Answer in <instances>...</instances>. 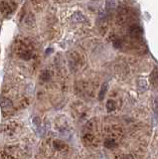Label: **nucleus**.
Here are the masks:
<instances>
[{"mask_svg": "<svg viewBox=\"0 0 158 159\" xmlns=\"http://www.w3.org/2000/svg\"><path fill=\"white\" fill-rule=\"evenodd\" d=\"M142 33H143L142 29L140 28L139 26H136V25L131 26L130 29H129V34L133 37V38H137V37L141 36Z\"/></svg>", "mask_w": 158, "mask_h": 159, "instance_id": "obj_1", "label": "nucleus"}, {"mask_svg": "<svg viewBox=\"0 0 158 159\" xmlns=\"http://www.w3.org/2000/svg\"><path fill=\"white\" fill-rule=\"evenodd\" d=\"M54 147L57 150H63L66 147V145H65V143L62 142V141L56 140V141H54Z\"/></svg>", "mask_w": 158, "mask_h": 159, "instance_id": "obj_4", "label": "nucleus"}, {"mask_svg": "<svg viewBox=\"0 0 158 159\" xmlns=\"http://www.w3.org/2000/svg\"><path fill=\"white\" fill-rule=\"evenodd\" d=\"M151 78H152V81L155 83V84H157L158 85V71H155L153 74L151 75Z\"/></svg>", "mask_w": 158, "mask_h": 159, "instance_id": "obj_8", "label": "nucleus"}, {"mask_svg": "<svg viewBox=\"0 0 158 159\" xmlns=\"http://www.w3.org/2000/svg\"><path fill=\"white\" fill-rule=\"evenodd\" d=\"M107 84L102 85L101 89V92H99V95H98V100H104V94L107 92Z\"/></svg>", "mask_w": 158, "mask_h": 159, "instance_id": "obj_5", "label": "nucleus"}, {"mask_svg": "<svg viewBox=\"0 0 158 159\" xmlns=\"http://www.w3.org/2000/svg\"><path fill=\"white\" fill-rule=\"evenodd\" d=\"M104 146L109 149L115 148V147H116V142L113 139H107L104 141Z\"/></svg>", "mask_w": 158, "mask_h": 159, "instance_id": "obj_3", "label": "nucleus"}, {"mask_svg": "<svg viewBox=\"0 0 158 159\" xmlns=\"http://www.w3.org/2000/svg\"><path fill=\"white\" fill-rule=\"evenodd\" d=\"M122 159H133V157L131 155H125Z\"/></svg>", "mask_w": 158, "mask_h": 159, "instance_id": "obj_10", "label": "nucleus"}, {"mask_svg": "<svg viewBox=\"0 0 158 159\" xmlns=\"http://www.w3.org/2000/svg\"><path fill=\"white\" fill-rule=\"evenodd\" d=\"M121 45H122V43H121V40H115V41H113V46L116 48V49H118V48H121Z\"/></svg>", "mask_w": 158, "mask_h": 159, "instance_id": "obj_9", "label": "nucleus"}, {"mask_svg": "<svg viewBox=\"0 0 158 159\" xmlns=\"http://www.w3.org/2000/svg\"><path fill=\"white\" fill-rule=\"evenodd\" d=\"M137 85H138V86L140 89H147V83H146L145 80H138V82H137Z\"/></svg>", "mask_w": 158, "mask_h": 159, "instance_id": "obj_6", "label": "nucleus"}, {"mask_svg": "<svg viewBox=\"0 0 158 159\" xmlns=\"http://www.w3.org/2000/svg\"><path fill=\"white\" fill-rule=\"evenodd\" d=\"M105 108H107V109L109 111H113L116 108V103H115V100H109L107 102V103H105Z\"/></svg>", "mask_w": 158, "mask_h": 159, "instance_id": "obj_2", "label": "nucleus"}, {"mask_svg": "<svg viewBox=\"0 0 158 159\" xmlns=\"http://www.w3.org/2000/svg\"><path fill=\"white\" fill-rule=\"evenodd\" d=\"M50 78H51V76H50V73L48 71H44L42 75H41V79L43 81H48Z\"/></svg>", "mask_w": 158, "mask_h": 159, "instance_id": "obj_7", "label": "nucleus"}]
</instances>
